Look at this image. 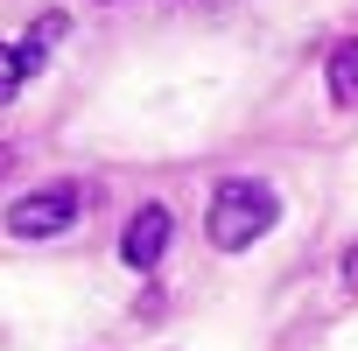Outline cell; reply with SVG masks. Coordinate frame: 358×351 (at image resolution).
I'll list each match as a JSON object with an SVG mask.
<instances>
[{
    "label": "cell",
    "instance_id": "6da1fadb",
    "mask_svg": "<svg viewBox=\"0 0 358 351\" xmlns=\"http://www.w3.org/2000/svg\"><path fill=\"white\" fill-rule=\"evenodd\" d=\"M281 218V197L260 183V176H225V183L211 190V211H204V232L218 253H246L253 239H267Z\"/></svg>",
    "mask_w": 358,
    "mask_h": 351
},
{
    "label": "cell",
    "instance_id": "7a4b0ae2",
    "mask_svg": "<svg viewBox=\"0 0 358 351\" xmlns=\"http://www.w3.org/2000/svg\"><path fill=\"white\" fill-rule=\"evenodd\" d=\"M85 211V190L78 183H50V190H29L8 204V232L15 239H64Z\"/></svg>",
    "mask_w": 358,
    "mask_h": 351
},
{
    "label": "cell",
    "instance_id": "3957f363",
    "mask_svg": "<svg viewBox=\"0 0 358 351\" xmlns=\"http://www.w3.org/2000/svg\"><path fill=\"white\" fill-rule=\"evenodd\" d=\"M169 225H176V218H169V204H141V211L127 218V232H120V260L148 274V267L169 253Z\"/></svg>",
    "mask_w": 358,
    "mask_h": 351
},
{
    "label": "cell",
    "instance_id": "277c9868",
    "mask_svg": "<svg viewBox=\"0 0 358 351\" xmlns=\"http://www.w3.org/2000/svg\"><path fill=\"white\" fill-rule=\"evenodd\" d=\"M323 78H330V106H358V36H344L337 50H330V64H323Z\"/></svg>",
    "mask_w": 358,
    "mask_h": 351
},
{
    "label": "cell",
    "instance_id": "5b68a950",
    "mask_svg": "<svg viewBox=\"0 0 358 351\" xmlns=\"http://www.w3.org/2000/svg\"><path fill=\"white\" fill-rule=\"evenodd\" d=\"M36 71H29V57H22V43H0V106H8L22 85H29Z\"/></svg>",
    "mask_w": 358,
    "mask_h": 351
},
{
    "label": "cell",
    "instance_id": "8992f818",
    "mask_svg": "<svg viewBox=\"0 0 358 351\" xmlns=\"http://www.w3.org/2000/svg\"><path fill=\"white\" fill-rule=\"evenodd\" d=\"M64 29H71L64 15H43V22H36V36H22V57H29V71H43V57H50V43H57Z\"/></svg>",
    "mask_w": 358,
    "mask_h": 351
},
{
    "label": "cell",
    "instance_id": "52a82bcc",
    "mask_svg": "<svg viewBox=\"0 0 358 351\" xmlns=\"http://www.w3.org/2000/svg\"><path fill=\"white\" fill-rule=\"evenodd\" d=\"M337 274H344V288H358V246H344V260H337Z\"/></svg>",
    "mask_w": 358,
    "mask_h": 351
},
{
    "label": "cell",
    "instance_id": "ba28073f",
    "mask_svg": "<svg viewBox=\"0 0 358 351\" xmlns=\"http://www.w3.org/2000/svg\"><path fill=\"white\" fill-rule=\"evenodd\" d=\"M8 169H15V148H0V176H8Z\"/></svg>",
    "mask_w": 358,
    "mask_h": 351
},
{
    "label": "cell",
    "instance_id": "9c48e42d",
    "mask_svg": "<svg viewBox=\"0 0 358 351\" xmlns=\"http://www.w3.org/2000/svg\"><path fill=\"white\" fill-rule=\"evenodd\" d=\"M99 8H113V0H99Z\"/></svg>",
    "mask_w": 358,
    "mask_h": 351
}]
</instances>
